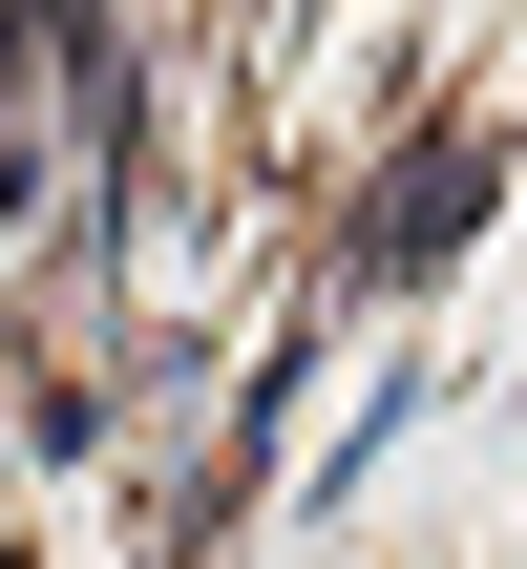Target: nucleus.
Returning a JSON list of instances; mask_svg holds the SVG:
<instances>
[{
	"mask_svg": "<svg viewBox=\"0 0 527 569\" xmlns=\"http://www.w3.org/2000/svg\"><path fill=\"white\" fill-rule=\"evenodd\" d=\"M486 190H507V148H486V127H444V148H401V190L359 211V274H444V253L486 232Z\"/></svg>",
	"mask_w": 527,
	"mask_h": 569,
	"instance_id": "obj_1",
	"label": "nucleus"
}]
</instances>
